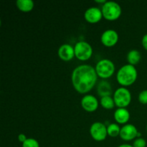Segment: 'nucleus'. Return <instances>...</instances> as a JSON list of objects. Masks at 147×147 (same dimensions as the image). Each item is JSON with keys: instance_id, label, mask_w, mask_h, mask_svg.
<instances>
[{"instance_id": "1", "label": "nucleus", "mask_w": 147, "mask_h": 147, "mask_svg": "<svg viewBox=\"0 0 147 147\" xmlns=\"http://www.w3.org/2000/svg\"><path fill=\"white\" fill-rule=\"evenodd\" d=\"M96 69L90 65H80L73 70L71 80L74 88L80 93L90 91L97 82Z\"/></svg>"}, {"instance_id": "2", "label": "nucleus", "mask_w": 147, "mask_h": 147, "mask_svg": "<svg viewBox=\"0 0 147 147\" xmlns=\"http://www.w3.org/2000/svg\"><path fill=\"white\" fill-rule=\"evenodd\" d=\"M137 70L134 65L126 64L122 66L117 72L116 79L119 84L123 86H130L136 81L137 78Z\"/></svg>"}, {"instance_id": "3", "label": "nucleus", "mask_w": 147, "mask_h": 147, "mask_svg": "<svg viewBox=\"0 0 147 147\" xmlns=\"http://www.w3.org/2000/svg\"><path fill=\"white\" fill-rule=\"evenodd\" d=\"M103 17L108 20H116L121 16L122 12L121 7L114 1H106L102 6Z\"/></svg>"}, {"instance_id": "4", "label": "nucleus", "mask_w": 147, "mask_h": 147, "mask_svg": "<svg viewBox=\"0 0 147 147\" xmlns=\"http://www.w3.org/2000/svg\"><path fill=\"white\" fill-rule=\"evenodd\" d=\"M96 71L98 76L103 79L111 77L115 72V65L109 59H102L96 64Z\"/></svg>"}, {"instance_id": "5", "label": "nucleus", "mask_w": 147, "mask_h": 147, "mask_svg": "<svg viewBox=\"0 0 147 147\" xmlns=\"http://www.w3.org/2000/svg\"><path fill=\"white\" fill-rule=\"evenodd\" d=\"M115 104L119 108H126L131 100V94L129 89L125 87L117 88L113 94Z\"/></svg>"}, {"instance_id": "6", "label": "nucleus", "mask_w": 147, "mask_h": 147, "mask_svg": "<svg viewBox=\"0 0 147 147\" xmlns=\"http://www.w3.org/2000/svg\"><path fill=\"white\" fill-rule=\"evenodd\" d=\"M75 55L80 60H87L93 55V48L88 42L86 41H79L75 45Z\"/></svg>"}, {"instance_id": "7", "label": "nucleus", "mask_w": 147, "mask_h": 147, "mask_svg": "<svg viewBox=\"0 0 147 147\" xmlns=\"http://www.w3.org/2000/svg\"><path fill=\"white\" fill-rule=\"evenodd\" d=\"M90 134L94 140L101 142L106 139L108 135L107 126L101 122H94L90 126Z\"/></svg>"}, {"instance_id": "8", "label": "nucleus", "mask_w": 147, "mask_h": 147, "mask_svg": "<svg viewBox=\"0 0 147 147\" xmlns=\"http://www.w3.org/2000/svg\"><path fill=\"white\" fill-rule=\"evenodd\" d=\"M101 42L106 47H113L119 40V34L113 29L106 30L102 33L100 37Z\"/></svg>"}, {"instance_id": "9", "label": "nucleus", "mask_w": 147, "mask_h": 147, "mask_svg": "<svg viewBox=\"0 0 147 147\" xmlns=\"http://www.w3.org/2000/svg\"><path fill=\"white\" fill-rule=\"evenodd\" d=\"M138 131L136 126L131 123H126L121 128L120 137L124 141H131L137 138Z\"/></svg>"}, {"instance_id": "10", "label": "nucleus", "mask_w": 147, "mask_h": 147, "mask_svg": "<svg viewBox=\"0 0 147 147\" xmlns=\"http://www.w3.org/2000/svg\"><path fill=\"white\" fill-rule=\"evenodd\" d=\"M80 103L83 109L88 112H93L96 111L99 105L97 98L90 94L83 96L82 98Z\"/></svg>"}, {"instance_id": "11", "label": "nucleus", "mask_w": 147, "mask_h": 147, "mask_svg": "<svg viewBox=\"0 0 147 147\" xmlns=\"http://www.w3.org/2000/svg\"><path fill=\"white\" fill-rule=\"evenodd\" d=\"M84 17L90 23L98 22L103 17L102 10L96 7H89L85 11Z\"/></svg>"}, {"instance_id": "12", "label": "nucleus", "mask_w": 147, "mask_h": 147, "mask_svg": "<svg viewBox=\"0 0 147 147\" xmlns=\"http://www.w3.org/2000/svg\"><path fill=\"white\" fill-rule=\"evenodd\" d=\"M58 55L61 60L65 61H69L74 57L75 49L74 47L69 44H63L59 47Z\"/></svg>"}, {"instance_id": "13", "label": "nucleus", "mask_w": 147, "mask_h": 147, "mask_svg": "<svg viewBox=\"0 0 147 147\" xmlns=\"http://www.w3.org/2000/svg\"><path fill=\"white\" fill-rule=\"evenodd\" d=\"M130 118V113L126 108H118L114 112V119L121 124L127 123Z\"/></svg>"}, {"instance_id": "14", "label": "nucleus", "mask_w": 147, "mask_h": 147, "mask_svg": "<svg viewBox=\"0 0 147 147\" xmlns=\"http://www.w3.org/2000/svg\"><path fill=\"white\" fill-rule=\"evenodd\" d=\"M97 91L100 97L111 96L112 94V87L110 83L106 80H101L97 86Z\"/></svg>"}, {"instance_id": "15", "label": "nucleus", "mask_w": 147, "mask_h": 147, "mask_svg": "<svg viewBox=\"0 0 147 147\" xmlns=\"http://www.w3.org/2000/svg\"><path fill=\"white\" fill-rule=\"evenodd\" d=\"M16 5L22 11L29 12L34 8V3L32 0H17Z\"/></svg>"}, {"instance_id": "16", "label": "nucleus", "mask_w": 147, "mask_h": 147, "mask_svg": "<svg viewBox=\"0 0 147 147\" xmlns=\"http://www.w3.org/2000/svg\"><path fill=\"white\" fill-rule=\"evenodd\" d=\"M142 58V55L139 50H131L127 54V60L129 62V64L134 65L138 64Z\"/></svg>"}, {"instance_id": "17", "label": "nucleus", "mask_w": 147, "mask_h": 147, "mask_svg": "<svg viewBox=\"0 0 147 147\" xmlns=\"http://www.w3.org/2000/svg\"><path fill=\"white\" fill-rule=\"evenodd\" d=\"M100 103L104 109H111L114 107L115 101L113 98H112L111 96H103L100 98Z\"/></svg>"}, {"instance_id": "18", "label": "nucleus", "mask_w": 147, "mask_h": 147, "mask_svg": "<svg viewBox=\"0 0 147 147\" xmlns=\"http://www.w3.org/2000/svg\"><path fill=\"white\" fill-rule=\"evenodd\" d=\"M121 127L117 123H110L107 126V132L108 135L111 137H116V136L120 135Z\"/></svg>"}, {"instance_id": "19", "label": "nucleus", "mask_w": 147, "mask_h": 147, "mask_svg": "<svg viewBox=\"0 0 147 147\" xmlns=\"http://www.w3.org/2000/svg\"><path fill=\"white\" fill-rule=\"evenodd\" d=\"M22 147H40V144L33 138H27V140L22 144Z\"/></svg>"}, {"instance_id": "20", "label": "nucleus", "mask_w": 147, "mask_h": 147, "mask_svg": "<svg viewBox=\"0 0 147 147\" xmlns=\"http://www.w3.org/2000/svg\"><path fill=\"white\" fill-rule=\"evenodd\" d=\"M134 147H146V142L144 139L142 137H139L135 139L134 142L133 143Z\"/></svg>"}, {"instance_id": "21", "label": "nucleus", "mask_w": 147, "mask_h": 147, "mask_svg": "<svg viewBox=\"0 0 147 147\" xmlns=\"http://www.w3.org/2000/svg\"><path fill=\"white\" fill-rule=\"evenodd\" d=\"M139 100L142 104H147V90H144L139 93Z\"/></svg>"}, {"instance_id": "22", "label": "nucleus", "mask_w": 147, "mask_h": 147, "mask_svg": "<svg viewBox=\"0 0 147 147\" xmlns=\"http://www.w3.org/2000/svg\"><path fill=\"white\" fill-rule=\"evenodd\" d=\"M142 46L144 47V48L147 50V34H144V35L143 36V37H142Z\"/></svg>"}, {"instance_id": "23", "label": "nucleus", "mask_w": 147, "mask_h": 147, "mask_svg": "<svg viewBox=\"0 0 147 147\" xmlns=\"http://www.w3.org/2000/svg\"><path fill=\"white\" fill-rule=\"evenodd\" d=\"M18 139L20 142H22V143L23 144L26 140H27V136L24 134H19V136H18Z\"/></svg>"}, {"instance_id": "24", "label": "nucleus", "mask_w": 147, "mask_h": 147, "mask_svg": "<svg viewBox=\"0 0 147 147\" xmlns=\"http://www.w3.org/2000/svg\"><path fill=\"white\" fill-rule=\"evenodd\" d=\"M118 147H134L133 145L129 144H123L119 145Z\"/></svg>"}, {"instance_id": "25", "label": "nucleus", "mask_w": 147, "mask_h": 147, "mask_svg": "<svg viewBox=\"0 0 147 147\" xmlns=\"http://www.w3.org/2000/svg\"><path fill=\"white\" fill-rule=\"evenodd\" d=\"M96 2L98 3H103V4H105L106 2V0H96Z\"/></svg>"}, {"instance_id": "26", "label": "nucleus", "mask_w": 147, "mask_h": 147, "mask_svg": "<svg viewBox=\"0 0 147 147\" xmlns=\"http://www.w3.org/2000/svg\"><path fill=\"white\" fill-rule=\"evenodd\" d=\"M146 131H147V125H146Z\"/></svg>"}]
</instances>
